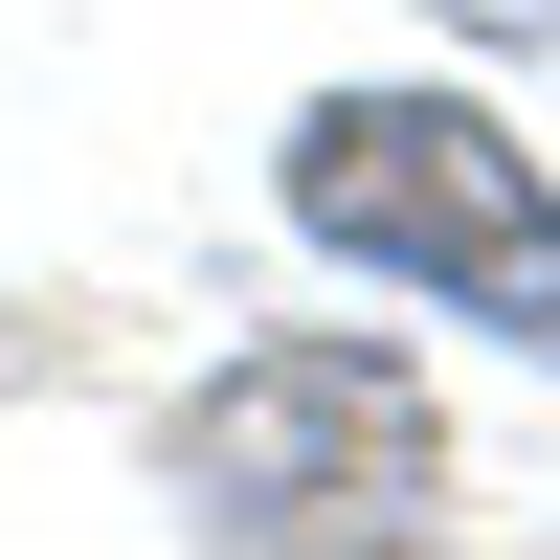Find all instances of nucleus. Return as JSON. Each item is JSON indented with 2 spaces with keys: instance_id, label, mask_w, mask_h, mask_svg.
Masks as SVG:
<instances>
[{
  "instance_id": "f257e3e1",
  "label": "nucleus",
  "mask_w": 560,
  "mask_h": 560,
  "mask_svg": "<svg viewBox=\"0 0 560 560\" xmlns=\"http://www.w3.org/2000/svg\"><path fill=\"white\" fill-rule=\"evenodd\" d=\"M269 202H292L314 269H359V292H404V314H471V337L560 359V158L493 113V90H427V68L314 90L292 158H269Z\"/></svg>"
},
{
  "instance_id": "f03ea898",
  "label": "nucleus",
  "mask_w": 560,
  "mask_h": 560,
  "mask_svg": "<svg viewBox=\"0 0 560 560\" xmlns=\"http://www.w3.org/2000/svg\"><path fill=\"white\" fill-rule=\"evenodd\" d=\"M158 493H179V560H427L448 404H427V359L314 314V337L202 359V404L158 427Z\"/></svg>"
}]
</instances>
